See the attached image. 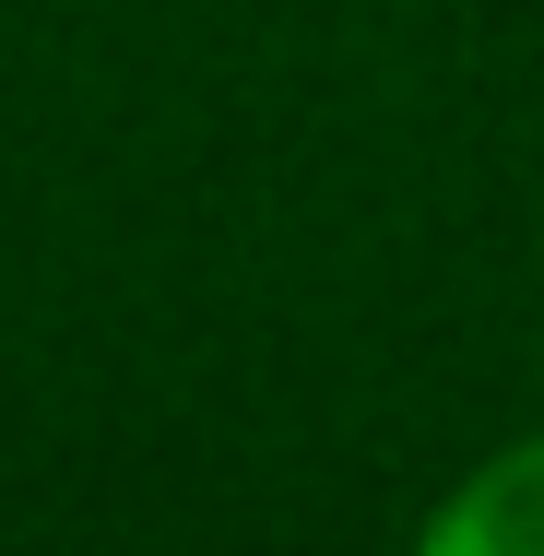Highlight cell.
<instances>
[{"label":"cell","instance_id":"obj_1","mask_svg":"<svg viewBox=\"0 0 544 556\" xmlns=\"http://www.w3.org/2000/svg\"><path fill=\"white\" fill-rule=\"evenodd\" d=\"M438 545H461V556L521 545V556H533V545H544V439H533V450H509V462H497V473H485V485H473V497L438 521Z\"/></svg>","mask_w":544,"mask_h":556}]
</instances>
